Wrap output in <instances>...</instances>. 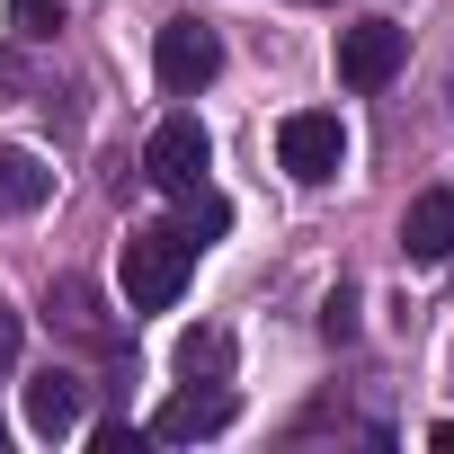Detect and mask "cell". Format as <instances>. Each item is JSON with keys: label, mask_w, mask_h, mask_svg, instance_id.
<instances>
[{"label": "cell", "mask_w": 454, "mask_h": 454, "mask_svg": "<svg viewBox=\"0 0 454 454\" xmlns=\"http://www.w3.org/2000/svg\"><path fill=\"white\" fill-rule=\"evenodd\" d=\"M152 72H160V90H169V98H196V90L223 72V36H214L205 19H169V27H160V45H152Z\"/></svg>", "instance_id": "277c9868"}, {"label": "cell", "mask_w": 454, "mask_h": 454, "mask_svg": "<svg viewBox=\"0 0 454 454\" xmlns=\"http://www.w3.org/2000/svg\"><path fill=\"white\" fill-rule=\"evenodd\" d=\"M19 365V303H0V374Z\"/></svg>", "instance_id": "2e32d148"}, {"label": "cell", "mask_w": 454, "mask_h": 454, "mask_svg": "<svg viewBox=\"0 0 454 454\" xmlns=\"http://www.w3.org/2000/svg\"><path fill=\"white\" fill-rule=\"evenodd\" d=\"M54 196V169L36 160V152H19V143H0V223L10 214H36Z\"/></svg>", "instance_id": "9c48e42d"}, {"label": "cell", "mask_w": 454, "mask_h": 454, "mask_svg": "<svg viewBox=\"0 0 454 454\" xmlns=\"http://www.w3.org/2000/svg\"><path fill=\"white\" fill-rule=\"evenodd\" d=\"M27 427H36V436H72V427H81V374L45 365V374L27 383Z\"/></svg>", "instance_id": "ba28073f"}, {"label": "cell", "mask_w": 454, "mask_h": 454, "mask_svg": "<svg viewBox=\"0 0 454 454\" xmlns=\"http://www.w3.org/2000/svg\"><path fill=\"white\" fill-rule=\"evenodd\" d=\"M401 259H410V268H445V259H454V187L410 196V214H401Z\"/></svg>", "instance_id": "8992f818"}, {"label": "cell", "mask_w": 454, "mask_h": 454, "mask_svg": "<svg viewBox=\"0 0 454 454\" xmlns=\"http://www.w3.org/2000/svg\"><path fill=\"white\" fill-rule=\"evenodd\" d=\"M187 268H196V241H178V232H125L116 277H125V303L134 312H169L187 294Z\"/></svg>", "instance_id": "6da1fadb"}, {"label": "cell", "mask_w": 454, "mask_h": 454, "mask_svg": "<svg viewBox=\"0 0 454 454\" xmlns=\"http://www.w3.org/2000/svg\"><path fill=\"white\" fill-rule=\"evenodd\" d=\"M401 54H410V36H401L392 19H356V27H339V81H348V90H383V81L401 72Z\"/></svg>", "instance_id": "5b68a950"}, {"label": "cell", "mask_w": 454, "mask_h": 454, "mask_svg": "<svg viewBox=\"0 0 454 454\" xmlns=\"http://www.w3.org/2000/svg\"><path fill=\"white\" fill-rule=\"evenodd\" d=\"M277 160H286V178L330 187V178L348 169V125H339L330 107H303V116H286V125H277Z\"/></svg>", "instance_id": "7a4b0ae2"}, {"label": "cell", "mask_w": 454, "mask_h": 454, "mask_svg": "<svg viewBox=\"0 0 454 454\" xmlns=\"http://www.w3.org/2000/svg\"><path fill=\"white\" fill-rule=\"evenodd\" d=\"M90 445H98V454H134V445H143V427H125V419H116V427H98Z\"/></svg>", "instance_id": "9a60e30c"}, {"label": "cell", "mask_w": 454, "mask_h": 454, "mask_svg": "<svg viewBox=\"0 0 454 454\" xmlns=\"http://www.w3.org/2000/svg\"><path fill=\"white\" fill-rule=\"evenodd\" d=\"M205 169H214L205 125H196V116H160L152 143H143V178H152L160 196H187V187H205Z\"/></svg>", "instance_id": "3957f363"}, {"label": "cell", "mask_w": 454, "mask_h": 454, "mask_svg": "<svg viewBox=\"0 0 454 454\" xmlns=\"http://www.w3.org/2000/svg\"><path fill=\"white\" fill-rule=\"evenodd\" d=\"M178 374L187 383H223V374H232V339H223V330H187L178 339Z\"/></svg>", "instance_id": "30bf717a"}, {"label": "cell", "mask_w": 454, "mask_h": 454, "mask_svg": "<svg viewBox=\"0 0 454 454\" xmlns=\"http://www.w3.org/2000/svg\"><path fill=\"white\" fill-rule=\"evenodd\" d=\"M223 427H232V392H223V383H187L178 401H160V419L143 427V436H160V445H196V436H223Z\"/></svg>", "instance_id": "52a82bcc"}, {"label": "cell", "mask_w": 454, "mask_h": 454, "mask_svg": "<svg viewBox=\"0 0 454 454\" xmlns=\"http://www.w3.org/2000/svg\"><path fill=\"white\" fill-rule=\"evenodd\" d=\"M223 223H232V205H223V196H214V187H187V196H178V223H169V232H178V241H196V250H205V241H214V232H223Z\"/></svg>", "instance_id": "8fae6325"}, {"label": "cell", "mask_w": 454, "mask_h": 454, "mask_svg": "<svg viewBox=\"0 0 454 454\" xmlns=\"http://www.w3.org/2000/svg\"><path fill=\"white\" fill-rule=\"evenodd\" d=\"M321 339H330V348H348V339H356V294H348V286L321 303Z\"/></svg>", "instance_id": "4fadbf2b"}, {"label": "cell", "mask_w": 454, "mask_h": 454, "mask_svg": "<svg viewBox=\"0 0 454 454\" xmlns=\"http://www.w3.org/2000/svg\"><path fill=\"white\" fill-rule=\"evenodd\" d=\"M312 10H321V0H312Z\"/></svg>", "instance_id": "e0dca14e"}, {"label": "cell", "mask_w": 454, "mask_h": 454, "mask_svg": "<svg viewBox=\"0 0 454 454\" xmlns=\"http://www.w3.org/2000/svg\"><path fill=\"white\" fill-rule=\"evenodd\" d=\"M10 27L19 36H54L63 27V0H10Z\"/></svg>", "instance_id": "7c38bea8"}, {"label": "cell", "mask_w": 454, "mask_h": 454, "mask_svg": "<svg viewBox=\"0 0 454 454\" xmlns=\"http://www.w3.org/2000/svg\"><path fill=\"white\" fill-rule=\"evenodd\" d=\"M63 321H72L81 339H107V321H98V303H90V286H63Z\"/></svg>", "instance_id": "5bb4252c"}]
</instances>
